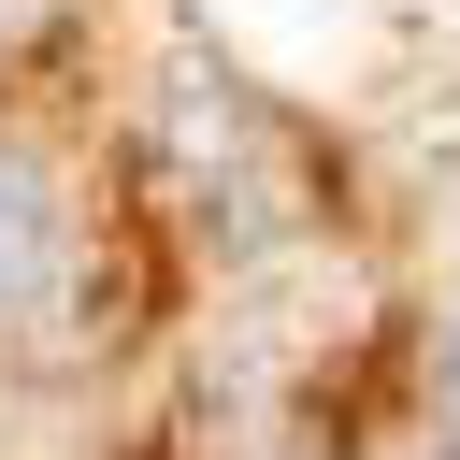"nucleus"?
I'll return each instance as SVG.
<instances>
[{
    "instance_id": "obj_1",
    "label": "nucleus",
    "mask_w": 460,
    "mask_h": 460,
    "mask_svg": "<svg viewBox=\"0 0 460 460\" xmlns=\"http://www.w3.org/2000/svg\"><path fill=\"white\" fill-rule=\"evenodd\" d=\"M58 259H72V230H58L43 158H0V316H29V302L58 288Z\"/></svg>"
},
{
    "instance_id": "obj_2",
    "label": "nucleus",
    "mask_w": 460,
    "mask_h": 460,
    "mask_svg": "<svg viewBox=\"0 0 460 460\" xmlns=\"http://www.w3.org/2000/svg\"><path fill=\"white\" fill-rule=\"evenodd\" d=\"M446 417H460V345H446Z\"/></svg>"
}]
</instances>
